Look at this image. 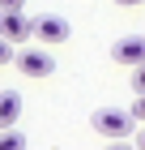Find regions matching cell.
<instances>
[{
    "instance_id": "cell-1",
    "label": "cell",
    "mask_w": 145,
    "mask_h": 150,
    "mask_svg": "<svg viewBox=\"0 0 145 150\" xmlns=\"http://www.w3.org/2000/svg\"><path fill=\"white\" fill-rule=\"evenodd\" d=\"M132 112H124V107H98L94 112V133H102V137L111 142H128V133H132Z\"/></svg>"
},
{
    "instance_id": "cell-2",
    "label": "cell",
    "mask_w": 145,
    "mask_h": 150,
    "mask_svg": "<svg viewBox=\"0 0 145 150\" xmlns=\"http://www.w3.org/2000/svg\"><path fill=\"white\" fill-rule=\"evenodd\" d=\"M17 69H22L26 77H51V73H56V60H51V52H43V47H22V52H17Z\"/></svg>"
},
{
    "instance_id": "cell-3",
    "label": "cell",
    "mask_w": 145,
    "mask_h": 150,
    "mask_svg": "<svg viewBox=\"0 0 145 150\" xmlns=\"http://www.w3.org/2000/svg\"><path fill=\"white\" fill-rule=\"evenodd\" d=\"M111 60L115 64H132V69H141L145 64V35H124L111 43Z\"/></svg>"
},
{
    "instance_id": "cell-4",
    "label": "cell",
    "mask_w": 145,
    "mask_h": 150,
    "mask_svg": "<svg viewBox=\"0 0 145 150\" xmlns=\"http://www.w3.org/2000/svg\"><path fill=\"white\" fill-rule=\"evenodd\" d=\"M34 35V17L26 13H0V39L4 43H26Z\"/></svg>"
},
{
    "instance_id": "cell-5",
    "label": "cell",
    "mask_w": 145,
    "mask_h": 150,
    "mask_svg": "<svg viewBox=\"0 0 145 150\" xmlns=\"http://www.w3.org/2000/svg\"><path fill=\"white\" fill-rule=\"evenodd\" d=\"M34 39H43L47 47H51V43H64V39H68V22L56 17V13H43V17H34Z\"/></svg>"
},
{
    "instance_id": "cell-6",
    "label": "cell",
    "mask_w": 145,
    "mask_h": 150,
    "mask_svg": "<svg viewBox=\"0 0 145 150\" xmlns=\"http://www.w3.org/2000/svg\"><path fill=\"white\" fill-rule=\"evenodd\" d=\"M17 116H22V94H17V90H4V94H0V133L17 129Z\"/></svg>"
},
{
    "instance_id": "cell-7",
    "label": "cell",
    "mask_w": 145,
    "mask_h": 150,
    "mask_svg": "<svg viewBox=\"0 0 145 150\" xmlns=\"http://www.w3.org/2000/svg\"><path fill=\"white\" fill-rule=\"evenodd\" d=\"M0 150H26V133H17V129L0 133Z\"/></svg>"
},
{
    "instance_id": "cell-8",
    "label": "cell",
    "mask_w": 145,
    "mask_h": 150,
    "mask_svg": "<svg viewBox=\"0 0 145 150\" xmlns=\"http://www.w3.org/2000/svg\"><path fill=\"white\" fill-rule=\"evenodd\" d=\"M132 90L145 94V64H141V69H132Z\"/></svg>"
},
{
    "instance_id": "cell-9",
    "label": "cell",
    "mask_w": 145,
    "mask_h": 150,
    "mask_svg": "<svg viewBox=\"0 0 145 150\" xmlns=\"http://www.w3.org/2000/svg\"><path fill=\"white\" fill-rule=\"evenodd\" d=\"M26 0H0V13H22Z\"/></svg>"
},
{
    "instance_id": "cell-10",
    "label": "cell",
    "mask_w": 145,
    "mask_h": 150,
    "mask_svg": "<svg viewBox=\"0 0 145 150\" xmlns=\"http://www.w3.org/2000/svg\"><path fill=\"white\" fill-rule=\"evenodd\" d=\"M9 60H17V56H13V43H4V39H0V64H9Z\"/></svg>"
},
{
    "instance_id": "cell-11",
    "label": "cell",
    "mask_w": 145,
    "mask_h": 150,
    "mask_svg": "<svg viewBox=\"0 0 145 150\" xmlns=\"http://www.w3.org/2000/svg\"><path fill=\"white\" fill-rule=\"evenodd\" d=\"M132 120H145V94H141V99L132 103Z\"/></svg>"
},
{
    "instance_id": "cell-12",
    "label": "cell",
    "mask_w": 145,
    "mask_h": 150,
    "mask_svg": "<svg viewBox=\"0 0 145 150\" xmlns=\"http://www.w3.org/2000/svg\"><path fill=\"white\" fill-rule=\"evenodd\" d=\"M107 150H132V146H128V142H111Z\"/></svg>"
},
{
    "instance_id": "cell-13",
    "label": "cell",
    "mask_w": 145,
    "mask_h": 150,
    "mask_svg": "<svg viewBox=\"0 0 145 150\" xmlns=\"http://www.w3.org/2000/svg\"><path fill=\"white\" fill-rule=\"evenodd\" d=\"M115 4H145V0H115Z\"/></svg>"
},
{
    "instance_id": "cell-14",
    "label": "cell",
    "mask_w": 145,
    "mask_h": 150,
    "mask_svg": "<svg viewBox=\"0 0 145 150\" xmlns=\"http://www.w3.org/2000/svg\"><path fill=\"white\" fill-rule=\"evenodd\" d=\"M137 146H141V150H145V133H137Z\"/></svg>"
}]
</instances>
